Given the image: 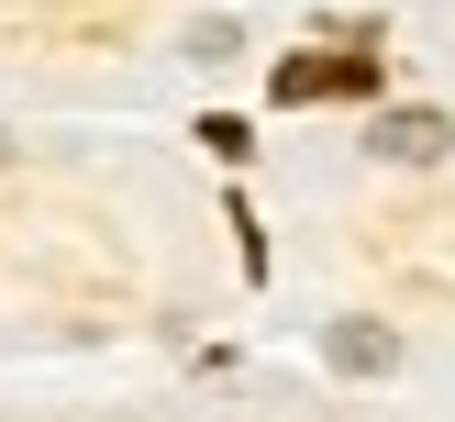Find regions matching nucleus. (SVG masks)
<instances>
[{"mask_svg": "<svg viewBox=\"0 0 455 422\" xmlns=\"http://www.w3.org/2000/svg\"><path fill=\"white\" fill-rule=\"evenodd\" d=\"M0 155H12V133H0Z\"/></svg>", "mask_w": 455, "mask_h": 422, "instance_id": "obj_4", "label": "nucleus"}, {"mask_svg": "<svg viewBox=\"0 0 455 422\" xmlns=\"http://www.w3.org/2000/svg\"><path fill=\"white\" fill-rule=\"evenodd\" d=\"M267 89H278L289 111H300V100H345V89H378V56H289Z\"/></svg>", "mask_w": 455, "mask_h": 422, "instance_id": "obj_2", "label": "nucleus"}, {"mask_svg": "<svg viewBox=\"0 0 455 422\" xmlns=\"http://www.w3.org/2000/svg\"><path fill=\"white\" fill-rule=\"evenodd\" d=\"M323 355H333L345 378H389V367H400V345H389L378 322H333V333H323Z\"/></svg>", "mask_w": 455, "mask_h": 422, "instance_id": "obj_3", "label": "nucleus"}, {"mask_svg": "<svg viewBox=\"0 0 455 422\" xmlns=\"http://www.w3.org/2000/svg\"><path fill=\"white\" fill-rule=\"evenodd\" d=\"M444 145H455V123H444L434 100H400V111L367 123V155H378V167H444Z\"/></svg>", "mask_w": 455, "mask_h": 422, "instance_id": "obj_1", "label": "nucleus"}]
</instances>
